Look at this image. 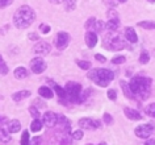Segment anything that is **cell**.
Masks as SVG:
<instances>
[{
	"mask_svg": "<svg viewBox=\"0 0 155 145\" xmlns=\"http://www.w3.org/2000/svg\"><path fill=\"white\" fill-rule=\"evenodd\" d=\"M129 88L133 96H138L141 99H146L150 94L151 88V79L146 77H134L130 79Z\"/></svg>",
	"mask_w": 155,
	"mask_h": 145,
	"instance_id": "6da1fadb",
	"label": "cell"
},
{
	"mask_svg": "<svg viewBox=\"0 0 155 145\" xmlns=\"http://www.w3.org/2000/svg\"><path fill=\"white\" fill-rule=\"evenodd\" d=\"M34 19H36V13L30 8L29 5H22L20 7L13 16V22L18 29H25L33 24Z\"/></svg>",
	"mask_w": 155,
	"mask_h": 145,
	"instance_id": "7a4b0ae2",
	"label": "cell"
},
{
	"mask_svg": "<svg viewBox=\"0 0 155 145\" xmlns=\"http://www.w3.org/2000/svg\"><path fill=\"white\" fill-rule=\"evenodd\" d=\"M87 77L94 81L96 85H99L100 87H107L113 81L114 73L109 69H95L91 73H88Z\"/></svg>",
	"mask_w": 155,
	"mask_h": 145,
	"instance_id": "3957f363",
	"label": "cell"
},
{
	"mask_svg": "<svg viewBox=\"0 0 155 145\" xmlns=\"http://www.w3.org/2000/svg\"><path fill=\"white\" fill-rule=\"evenodd\" d=\"M64 91H66V96H67V99L70 102L78 103L80 94H82V86L76 83V82H68L64 87Z\"/></svg>",
	"mask_w": 155,
	"mask_h": 145,
	"instance_id": "277c9868",
	"label": "cell"
},
{
	"mask_svg": "<svg viewBox=\"0 0 155 145\" xmlns=\"http://www.w3.org/2000/svg\"><path fill=\"white\" fill-rule=\"evenodd\" d=\"M134 132H135V136L139 137V139H149L155 132V128L153 124H143V125H138Z\"/></svg>",
	"mask_w": 155,
	"mask_h": 145,
	"instance_id": "5b68a950",
	"label": "cell"
},
{
	"mask_svg": "<svg viewBox=\"0 0 155 145\" xmlns=\"http://www.w3.org/2000/svg\"><path fill=\"white\" fill-rule=\"evenodd\" d=\"M30 69H32L33 73L41 74V73H44L45 69H46V62L44 61V58L36 57V58H33V60L30 61Z\"/></svg>",
	"mask_w": 155,
	"mask_h": 145,
	"instance_id": "8992f818",
	"label": "cell"
},
{
	"mask_svg": "<svg viewBox=\"0 0 155 145\" xmlns=\"http://www.w3.org/2000/svg\"><path fill=\"white\" fill-rule=\"evenodd\" d=\"M105 46H107L108 49L117 52V50H121V49L125 48V41H124L120 36H114V37L110 38V40H109V44L105 45Z\"/></svg>",
	"mask_w": 155,
	"mask_h": 145,
	"instance_id": "52a82bcc",
	"label": "cell"
},
{
	"mask_svg": "<svg viewBox=\"0 0 155 145\" xmlns=\"http://www.w3.org/2000/svg\"><path fill=\"white\" fill-rule=\"evenodd\" d=\"M79 125H80V128H83V129H97V128H100V121L83 117V119L79 120Z\"/></svg>",
	"mask_w": 155,
	"mask_h": 145,
	"instance_id": "ba28073f",
	"label": "cell"
},
{
	"mask_svg": "<svg viewBox=\"0 0 155 145\" xmlns=\"http://www.w3.org/2000/svg\"><path fill=\"white\" fill-rule=\"evenodd\" d=\"M70 42V36L66 32H59L55 38V45L58 49H64Z\"/></svg>",
	"mask_w": 155,
	"mask_h": 145,
	"instance_id": "9c48e42d",
	"label": "cell"
},
{
	"mask_svg": "<svg viewBox=\"0 0 155 145\" xmlns=\"http://www.w3.org/2000/svg\"><path fill=\"white\" fill-rule=\"evenodd\" d=\"M42 124H45L46 127H54L57 124V113L51 111H48L42 115Z\"/></svg>",
	"mask_w": 155,
	"mask_h": 145,
	"instance_id": "30bf717a",
	"label": "cell"
},
{
	"mask_svg": "<svg viewBox=\"0 0 155 145\" xmlns=\"http://www.w3.org/2000/svg\"><path fill=\"white\" fill-rule=\"evenodd\" d=\"M34 53L36 54H41V56H44V54H49L50 50H51V46L48 42H38V44L34 46Z\"/></svg>",
	"mask_w": 155,
	"mask_h": 145,
	"instance_id": "8fae6325",
	"label": "cell"
},
{
	"mask_svg": "<svg viewBox=\"0 0 155 145\" xmlns=\"http://www.w3.org/2000/svg\"><path fill=\"white\" fill-rule=\"evenodd\" d=\"M124 113H125V116L127 117V119H130V120H141L142 119L141 112H138L137 109L129 108V107H126L125 109H124Z\"/></svg>",
	"mask_w": 155,
	"mask_h": 145,
	"instance_id": "7c38bea8",
	"label": "cell"
},
{
	"mask_svg": "<svg viewBox=\"0 0 155 145\" xmlns=\"http://www.w3.org/2000/svg\"><path fill=\"white\" fill-rule=\"evenodd\" d=\"M120 26V19L118 17H114V19H109L108 22L105 24V29L108 32H116Z\"/></svg>",
	"mask_w": 155,
	"mask_h": 145,
	"instance_id": "4fadbf2b",
	"label": "cell"
},
{
	"mask_svg": "<svg viewBox=\"0 0 155 145\" xmlns=\"http://www.w3.org/2000/svg\"><path fill=\"white\" fill-rule=\"evenodd\" d=\"M86 44L88 45V48H95L97 44V36L95 32H87L86 33Z\"/></svg>",
	"mask_w": 155,
	"mask_h": 145,
	"instance_id": "5bb4252c",
	"label": "cell"
},
{
	"mask_svg": "<svg viewBox=\"0 0 155 145\" xmlns=\"http://www.w3.org/2000/svg\"><path fill=\"white\" fill-rule=\"evenodd\" d=\"M125 38L131 44H135L138 41V36L133 28H125Z\"/></svg>",
	"mask_w": 155,
	"mask_h": 145,
	"instance_id": "9a60e30c",
	"label": "cell"
},
{
	"mask_svg": "<svg viewBox=\"0 0 155 145\" xmlns=\"http://www.w3.org/2000/svg\"><path fill=\"white\" fill-rule=\"evenodd\" d=\"M38 94H40L41 98H45V99H51L54 96L53 91L49 87H46V86H42V87L38 88Z\"/></svg>",
	"mask_w": 155,
	"mask_h": 145,
	"instance_id": "2e32d148",
	"label": "cell"
},
{
	"mask_svg": "<svg viewBox=\"0 0 155 145\" xmlns=\"http://www.w3.org/2000/svg\"><path fill=\"white\" fill-rule=\"evenodd\" d=\"M21 129V123L18 120H11L8 123V131L9 133H17Z\"/></svg>",
	"mask_w": 155,
	"mask_h": 145,
	"instance_id": "e0dca14e",
	"label": "cell"
},
{
	"mask_svg": "<svg viewBox=\"0 0 155 145\" xmlns=\"http://www.w3.org/2000/svg\"><path fill=\"white\" fill-rule=\"evenodd\" d=\"M30 96V91H28V90H22V91H18L16 94H13L12 95V99L15 102H20L22 99H25V98Z\"/></svg>",
	"mask_w": 155,
	"mask_h": 145,
	"instance_id": "ac0fdd59",
	"label": "cell"
},
{
	"mask_svg": "<svg viewBox=\"0 0 155 145\" xmlns=\"http://www.w3.org/2000/svg\"><path fill=\"white\" fill-rule=\"evenodd\" d=\"M15 78H17V79H24V78H26L29 75L28 70H26L25 67H17L15 69Z\"/></svg>",
	"mask_w": 155,
	"mask_h": 145,
	"instance_id": "d6986e66",
	"label": "cell"
},
{
	"mask_svg": "<svg viewBox=\"0 0 155 145\" xmlns=\"http://www.w3.org/2000/svg\"><path fill=\"white\" fill-rule=\"evenodd\" d=\"M120 85H121L122 91H124V94H125V96H126V98H129V99H133L134 96H133V94H131L130 88H129V85H127L125 81H121V82H120Z\"/></svg>",
	"mask_w": 155,
	"mask_h": 145,
	"instance_id": "ffe728a7",
	"label": "cell"
},
{
	"mask_svg": "<svg viewBox=\"0 0 155 145\" xmlns=\"http://www.w3.org/2000/svg\"><path fill=\"white\" fill-rule=\"evenodd\" d=\"M138 26H141L143 29H147V30H153L155 29V21H141V22H138Z\"/></svg>",
	"mask_w": 155,
	"mask_h": 145,
	"instance_id": "44dd1931",
	"label": "cell"
},
{
	"mask_svg": "<svg viewBox=\"0 0 155 145\" xmlns=\"http://www.w3.org/2000/svg\"><path fill=\"white\" fill-rule=\"evenodd\" d=\"M30 129H32L33 132H40L42 129V121L38 119H34L32 121V124H30Z\"/></svg>",
	"mask_w": 155,
	"mask_h": 145,
	"instance_id": "7402d4cb",
	"label": "cell"
},
{
	"mask_svg": "<svg viewBox=\"0 0 155 145\" xmlns=\"http://www.w3.org/2000/svg\"><path fill=\"white\" fill-rule=\"evenodd\" d=\"M51 86L54 87V91L57 92V95L61 98V99H63V98H67L66 96V91H64V88H62L61 86H58V85H55V83H51Z\"/></svg>",
	"mask_w": 155,
	"mask_h": 145,
	"instance_id": "603a6c76",
	"label": "cell"
},
{
	"mask_svg": "<svg viewBox=\"0 0 155 145\" xmlns=\"http://www.w3.org/2000/svg\"><path fill=\"white\" fill-rule=\"evenodd\" d=\"M64 9L66 11H74L76 7V0H64Z\"/></svg>",
	"mask_w": 155,
	"mask_h": 145,
	"instance_id": "cb8c5ba5",
	"label": "cell"
},
{
	"mask_svg": "<svg viewBox=\"0 0 155 145\" xmlns=\"http://www.w3.org/2000/svg\"><path fill=\"white\" fill-rule=\"evenodd\" d=\"M9 140H11L9 133L7 132L5 129H0V141H2V143H8Z\"/></svg>",
	"mask_w": 155,
	"mask_h": 145,
	"instance_id": "d4e9b609",
	"label": "cell"
},
{
	"mask_svg": "<svg viewBox=\"0 0 155 145\" xmlns=\"http://www.w3.org/2000/svg\"><path fill=\"white\" fill-rule=\"evenodd\" d=\"M30 143V137H29V132L28 131H24L21 136V145H29Z\"/></svg>",
	"mask_w": 155,
	"mask_h": 145,
	"instance_id": "484cf974",
	"label": "cell"
},
{
	"mask_svg": "<svg viewBox=\"0 0 155 145\" xmlns=\"http://www.w3.org/2000/svg\"><path fill=\"white\" fill-rule=\"evenodd\" d=\"M149 60H150L149 53H147V52H142L141 56H139V62H141L142 65H146L147 62H149Z\"/></svg>",
	"mask_w": 155,
	"mask_h": 145,
	"instance_id": "4316f807",
	"label": "cell"
},
{
	"mask_svg": "<svg viewBox=\"0 0 155 145\" xmlns=\"http://www.w3.org/2000/svg\"><path fill=\"white\" fill-rule=\"evenodd\" d=\"M146 113L149 116H151V117H155V103H153V104H149L146 107Z\"/></svg>",
	"mask_w": 155,
	"mask_h": 145,
	"instance_id": "83f0119b",
	"label": "cell"
},
{
	"mask_svg": "<svg viewBox=\"0 0 155 145\" xmlns=\"http://www.w3.org/2000/svg\"><path fill=\"white\" fill-rule=\"evenodd\" d=\"M95 22H96V19L95 17H91V19H88V21L86 22V29L87 30H94V28H95Z\"/></svg>",
	"mask_w": 155,
	"mask_h": 145,
	"instance_id": "f1b7e54d",
	"label": "cell"
},
{
	"mask_svg": "<svg viewBox=\"0 0 155 145\" xmlns=\"http://www.w3.org/2000/svg\"><path fill=\"white\" fill-rule=\"evenodd\" d=\"M125 61H126V58L124 56H116L114 58H112V64H114V65H122Z\"/></svg>",
	"mask_w": 155,
	"mask_h": 145,
	"instance_id": "f546056e",
	"label": "cell"
},
{
	"mask_svg": "<svg viewBox=\"0 0 155 145\" xmlns=\"http://www.w3.org/2000/svg\"><path fill=\"white\" fill-rule=\"evenodd\" d=\"M76 64H78V66H79L80 69H83V70L91 69V62H87V61H76Z\"/></svg>",
	"mask_w": 155,
	"mask_h": 145,
	"instance_id": "4dcf8cb0",
	"label": "cell"
},
{
	"mask_svg": "<svg viewBox=\"0 0 155 145\" xmlns=\"http://www.w3.org/2000/svg\"><path fill=\"white\" fill-rule=\"evenodd\" d=\"M105 29V24H104L103 21H97L96 20V22H95V28H94V30H97V32H103V30Z\"/></svg>",
	"mask_w": 155,
	"mask_h": 145,
	"instance_id": "1f68e13d",
	"label": "cell"
},
{
	"mask_svg": "<svg viewBox=\"0 0 155 145\" xmlns=\"http://www.w3.org/2000/svg\"><path fill=\"white\" fill-rule=\"evenodd\" d=\"M107 96H108V99H110V100H116L117 99V92H116V90L110 88V90H108Z\"/></svg>",
	"mask_w": 155,
	"mask_h": 145,
	"instance_id": "d6a6232c",
	"label": "cell"
},
{
	"mask_svg": "<svg viewBox=\"0 0 155 145\" xmlns=\"http://www.w3.org/2000/svg\"><path fill=\"white\" fill-rule=\"evenodd\" d=\"M72 139L74 140H82L83 139V131L82 129H78V131L72 132Z\"/></svg>",
	"mask_w": 155,
	"mask_h": 145,
	"instance_id": "836d02e7",
	"label": "cell"
},
{
	"mask_svg": "<svg viewBox=\"0 0 155 145\" xmlns=\"http://www.w3.org/2000/svg\"><path fill=\"white\" fill-rule=\"evenodd\" d=\"M29 112H30V115H32L33 119H38V117H40V112H38V109L34 107V105L29 108Z\"/></svg>",
	"mask_w": 155,
	"mask_h": 145,
	"instance_id": "e575fe53",
	"label": "cell"
},
{
	"mask_svg": "<svg viewBox=\"0 0 155 145\" xmlns=\"http://www.w3.org/2000/svg\"><path fill=\"white\" fill-rule=\"evenodd\" d=\"M104 123L108 124V125L113 123V117H112V115H109V113H104Z\"/></svg>",
	"mask_w": 155,
	"mask_h": 145,
	"instance_id": "d590c367",
	"label": "cell"
},
{
	"mask_svg": "<svg viewBox=\"0 0 155 145\" xmlns=\"http://www.w3.org/2000/svg\"><path fill=\"white\" fill-rule=\"evenodd\" d=\"M40 30H41V33H44V34L49 33V32H50V25H46V24H41V25H40Z\"/></svg>",
	"mask_w": 155,
	"mask_h": 145,
	"instance_id": "8d00e7d4",
	"label": "cell"
},
{
	"mask_svg": "<svg viewBox=\"0 0 155 145\" xmlns=\"http://www.w3.org/2000/svg\"><path fill=\"white\" fill-rule=\"evenodd\" d=\"M7 73H8V66L3 62V64L0 65V74H2V75H5Z\"/></svg>",
	"mask_w": 155,
	"mask_h": 145,
	"instance_id": "74e56055",
	"label": "cell"
},
{
	"mask_svg": "<svg viewBox=\"0 0 155 145\" xmlns=\"http://www.w3.org/2000/svg\"><path fill=\"white\" fill-rule=\"evenodd\" d=\"M107 16L109 17V19H114V17H118V15H117V12H116L113 8H112V9H109L107 12Z\"/></svg>",
	"mask_w": 155,
	"mask_h": 145,
	"instance_id": "f35d334b",
	"label": "cell"
},
{
	"mask_svg": "<svg viewBox=\"0 0 155 145\" xmlns=\"http://www.w3.org/2000/svg\"><path fill=\"white\" fill-rule=\"evenodd\" d=\"M13 0H0V7L4 8V7H8L9 4H12Z\"/></svg>",
	"mask_w": 155,
	"mask_h": 145,
	"instance_id": "ab89813d",
	"label": "cell"
},
{
	"mask_svg": "<svg viewBox=\"0 0 155 145\" xmlns=\"http://www.w3.org/2000/svg\"><path fill=\"white\" fill-rule=\"evenodd\" d=\"M95 58H96V60H97L99 62H101V64H104V62H107V58L104 57L103 54H96Z\"/></svg>",
	"mask_w": 155,
	"mask_h": 145,
	"instance_id": "60d3db41",
	"label": "cell"
},
{
	"mask_svg": "<svg viewBox=\"0 0 155 145\" xmlns=\"http://www.w3.org/2000/svg\"><path fill=\"white\" fill-rule=\"evenodd\" d=\"M104 3H105L107 5H110V7H114L116 4H117V2H113V0H105Z\"/></svg>",
	"mask_w": 155,
	"mask_h": 145,
	"instance_id": "b9f144b4",
	"label": "cell"
},
{
	"mask_svg": "<svg viewBox=\"0 0 155 145\" xmlns=\"http://www.w3.org/2000/svg\"><path fill=\"white\" fill-rule=\"evenodd\" d=\"M29 38H30V40H33V41H36V40H38L40 37H38L37 33H30V34H29Z\"/></svg>",
	"mask_w": 155,
	"mask_h": 145,
	"instance_id": "7bdbcfd3",
	"label": "cell"
},
{
	"mask_svg": "<svg viewBox=\"0 0 155 145\" xmlns=\"http://www.w3.org/2000/svg\"><path fill=\"white\" fill-rule=\"evenodd\" d=\"M145 145H155V139H149L145 143Z\"/></svg>",
	"mask_w": 155,
	"mask_h": 145,
	"instance_id": "ee69618b",
	"label": "cell"
},
{
	"mask_svg": "<svg viewBox=\"0 0 155 145\" xmlns=\"http://www.w3.org/2000/svg\"><path fill=\"white\" fill-rule=\"evenodd\" d=\"M51 4H61V3H63L64 0H49Z\"/></svg>",
	"mask_w": 155,
	"mask_h": 145,
	"instance_id": "f6af8a7d",
	"label": "cell"
},
{
	"mask_svg": "<svg viewBox=\"0 0 155 145\" xmlns=\"http://www.w3.org/2000/svg\"><path fill=\"white\" fill-rule=\"evenodd\" d=\"M33 104H34V105H37V107H42V105H44V104H42V102H41V100H38V99H37V100H34V103H33Z\"/></svg>",
	"mask_w": 155,
	"mask_h": 145,
	"instance_id": "bcb514c9",
	"label": "cell"
},
{
	"mask_svg": "<svg viewBox=\"0 0 155 145\" xmlns=\"http://www.w3.org/2000/svg\"><path fill=\"white\" fill-rule=\"evenodd\" d=\"M40 141H41V139H40V137H37V139H34V140H33L32 145H40Z\"/></svg>",
	"mask_w": 155,
	"mask_h": 145,
	"instance_id": "7dc6e473",
	"label": "cell"
},
{
	"mask_svg": "<svg viewBox=\"0 0 155 145\" xmlns=\"http://www.w3.org/2000/svg\"><path fill=\"white\" fill-rule=\"evenodd\" d=\"M3 64V58H2V56H0V65Z\"/></svg>",
	"mask_w": 155,
	"mask_h": 145,
	"instance_id": "c3c4849f",
	"label": "cell"
},
{
	"mask_svg": "<svg viewBox=\"0 0 155 145\" xmlns=\"http://www.w3.org/2000/svg\"><path fill=\"white\" fill-rule=\"evenodd\" d=\"M120 3H126V0H118Z\"/></svg>",
	"mask_w": 155,
	"mask_h": 145,
	"instance_id": "681fc988",
	"label": "cell"
},
{
	"mask_svg": "<svg viewBox=\"0 0 155 145\" xmlns=\"http://www.w3.org/2000/svg\"><path fill=\"white\" fill-rule=\"evenodd\" d=\"M149 3H155V0H147Z\"/></svg>",
	"mask_w": 155,
	"mask_h": 145,
	"instance_id": "f907efd6",
	"label": "cell"
},
{
	"mask_svg": "<svg viewBox=\"0 0 155 145\" xmlns=\"http://www.w3.org/2000/svg\"><path fill=\"white\" fill-rule=\"evenodd\" d=\"M99 145H107V144H105V143H100Z\"/></svg>",
	"mask_w": 155,
	"mask_h": 145,
	"instance_id": "816d5d0a",
	"label": "cell"
},
{
	"mask_svg": "<svg viewBox=\"0 0 155 145\" xmlns=\"http://www.w3.org/2000/svg\"><path fill=\"white\" fill-rule=\"evenodd\" d=\"M87 145H94V144H87Z\"/></svg>",
	"mask_w": 155,
	"mask_h": 145,
	"instance_id": "f5cc1de1",
	"label": "cell"
},
{
	"mask_svg": "<svg viewBox=\"0 0 155 145\" xmlns=\"http://www.w3.org/2000/svg\"><path fill=\"white\" fill-rule=\"evenodd\" d=\"M0 120H2V119H0Z\"/></svg>",
	"mask_w": 155,
	"mask_h": 145,
	"instance_id": "db71d44e",
	"label": "cell"
}]
</instances>
